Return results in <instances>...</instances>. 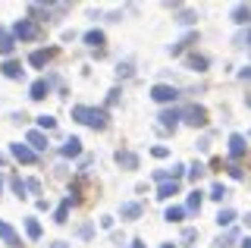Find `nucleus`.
Returning <instances> with one entry per match:
<instances>
[{
	"mask_svg": "<svg viewBox=\"0 0 251 248\" xmlns=\"http://www.w3.org/2000/svg\"><path fill=\"white\" fill-rule=\"evenodd\" d=\"M232 220H235V211H229V207H223V211L217 214V223H220V226H232Z\"/></svg>",
	"mask_w": 251,
	"mask_h": 248,
	"instance_id": "obj_24",
	"label": "nucleus"
},
{
	"mask_svg": "<svg viewBox=\"0 0 251 248\" xmlns=\"http://www.w3.org/2000/svg\"><path fill=\"white\" fill-rule=\"evenodd\" d=\"M0 69H3L6 79H22V63H19V60H6Z\"/></svg>",
	"mask_w": 251,
	"mask_h": 248,
	"instance_id": "obj_13",
	"label": "nucleus"
},
{
	"mask_svg": "<svg viewBox=\"0 0 251 248\" xmlns=\"http://www.w3.org/2000/svg\"><path fill=\"white\" fill-rule=\"evenodd\" d=\"M235 48H251V28H248V32H239V35H235Z\"/></svg>",
	"mask_w": 251,
	"mask_h": 248,
	"instance_id": "obj_28",
	"label": "nucleus"
},
{
	"mask_svg": "<svg viewBox=\"0 0 251 248\" xmlns=\"http://www.w3.org/2000/svg\"><path fill=\"white\" fill-rule=\"evenodd\" d=\"M10 151H13V157L19 160V164H38V151H31L28 145H22V142L10 145Z\"/></svg>",
	"mask_w": 251,
	"mask_h": 248,
	"instance_id": "obj_4",
	"label": "nucleus"
},
{
	"mask_svg": "<svg viewBox=\"0 0 251 248\" xmlns=\"http://www.w3.org/2000/svg\"><path fill=\"white\" fill-rule=\"evenodd\" d=\"M132 248H148L145 242H138V239H135V242H132Z\"/></svg>",
	"mask_w": 251,
	"mask_h": 248,
	"instance_id": "obj_40",
	"label": "nucleus"
},
{
	"mask_svg": "<svg viewBox=\"0 0 251 248\" xmlns=\"http://www.w3.org/2000/svg\"><path fill=\"white\" fill-rule=\"evenodd\" d=\"M116 164L126 167V170H135V167H138V154H132V151H120V154H116Z\"/></svg>",
	"mask_w": 251,
	"mask_h": 248,
	"instance_id": "obj_14",
	"label": "nucleus"
},
{
	"mask_svg": "<svg viewBox=\"0 0 251 248\" xmlns=\"http://www.w3.org/2000/svg\"><path fill=\"white\" fill-rule=\"evenodd\" d=\"M85 44H88V48H100V44H104V32H98V28H91V32L85 35Z\"/></svg>",
	"mask_w": 251,
	"mask_h": 248,
	"instance_id": "obj_22",
	"label": "nucleus"
},
{
	"mask_svg": "<svg viewBox=\"0 0 251 248\" xmlns=\"http://www.w3.org/2000/svg\"><path fill=\"white\" fill-rule=\"evenodd\" d=\"M38 126L50 132V129H57V120H53V116H38Z\"/></svg>",
	"mask_w": 251,
	"mask_h": 248,
	"instance_id": "obj_29",
	"label": "nucleus"
},
{
	"mask_svg": "<svg viewBox=\"0 0 251 248\" xmlns=\"http://www.w3.org/2000/svg\"><path fill=\"white\" fill-rule=\"evenodd\" d=\"M195 41H198V32H192V35H185V38H182V41H176V44H173V48H170V53H173V57H179V53H182V50L188 48V44H195Z\"/></svg>",
	"mask_w": 251,
	"mask_h": 248,
	"instance_id": "obj_18",
	"label": "nucleus"
},
{
	"mask_svg": "<svg viewBox=\"0 0 251 248\" xmlns=\"http://www.w3.org/2000/svg\"><path fill=\"white\" fill-rule=\"evenodd\" d=\"M188 66L198 69V73H204V69H207V57H198V53H192V57H188Z\"/></svg>",
	"mask_w": 251,
	"mask_h": 248,
	"instance_id": "obj_26",
	"label": "nucleus"
},
{
	"mask_svg": "<svg viewBox=\"0 0 251 248\" xmlns=\"http://www.w3.org/2000/svg\"><path fill=\"white\" fill-rule=\"evenodd\" d=\"M195 239H198V232H195V229H185L182 232V242H195Z\"/></svg>",
	"mask_w": 251,
	"mask_h": 248,
	"instance_id": "obj_34",
	"label": "nucleus"
},
{
	"mask_svg": "<svg viewBox=\"0 0 251 248\" xmlns=\"http://www.w3.org/2000/svg\"><path fill=\"white\" fill-rule=\"evenodd\" d=\"M185 214H188L185 207L173 204V207H167V214H163V220H167V223H182V217H185Z\"/></svg>",
	"mask_w": 251,
	"mask_h": 248,
	"instance_id": "obj_19",
	"label": "nucleus"
},
{
	"mask_svg": "<svg viewBox=\"0 0 251 248\" xmlns=\"http://www.w3.org/2000/svg\"><path fill=\"white\" fill-rule=\"evenodd\" d=\"M248 135H251V132H248Z\"/></svg>",
	"mask_w": 251,
	"mask_h": 248,
	"instance_id": "obj_47",
	"label": "nucleus"
},
{
	"mask_svg": "<svg viewBox=\"0 0 251 248\" xmlns=\"http://www.w3.org/2000/svg\"><path fill=\"white\" fill-rule=\"evenodd\" d=\"M60 154L63 157H78V154H82V142H78V138H66V145L60 148Z\"/></svg>",
	"mask_w": 251,
	"mask_h": 248,
	"instance_id": "obj_12",
	"label": "nucleus"
},
{
	"mask_svg": "<svg viewBox=\"0 0 251 248\" xmlns=\"http://www.w3.org/2000/svg\"><path fill=\"white\" fill-rule=\"evenodd\" d=\"M0 239H3L10 248H22V239H19V232H16L6 220H0Z\"/></svg>",
	"mask_w": 251,
	"mask_h": 248,
	"instance_id": "obj_6",
	"label": "nucleus"
},
{
	"mask_svg": "<svg viewBox=\"0 0 251 248\" xmlns=\"http://www.w3.org/2000/svg\"><path fill=\"white\" fill-rule=\"evenodd\" d=\"M151 98L157 100V104H170V100L179 98V91L173 88V85H154V88H151Z\"/></svg>",
	"mask_w": 251,
	"mask_h": 248,
	"instance_id": "obj_5",
	"label": "nucleus"
},
{
	"mask_svg": "<svg viewBox=\"0 0 251 248\" xmlns=\"http://www.w3.org/2000/svg\"><path fill=\"white\" fill-rule=\"evenodd\" d=\"M151 154H154V157H167L170 151H167V148H160V145H157V148H151Z\"/></svg>",
	"mask_w": 251,
	"mask_h": 248,
	"instance_id": "obj_36",
	"label": "nucleus"
},
{
	"mask_svg": "<svg viewBox=\"0 0 251 248\" xmlns=\"http://www.w3.org/2000/svg\"><path fill=\"white\" fill-rule=\"evenodd\" d=\"M47 95H50V82L47 79H38L35 85H31V100H44Z\"/></svg>",
	"mask_w": 251,
	"mask_h": 248,
	"instance_id": "obj_9",
	"label": "nucleus"
},
{
	"mask_svg": "<svg viewBox=\"0 0 251 248\" xmlns=\"http://www.w3.org/2000/svg\"><path fill=\"white\" fill-rule=\"evenodd\" d=\"M47 60H50V50H35L28 57V63L35 66V69H41V66H47Z\"/></svg>",
	"mask_w": 251,
	"mask_h": 248,
	"instance_id": "obj_20",
	"label": "nucleus"
},
{
	"mask_svg": "<svg viewBox=\"0 0 251 248\" xmlns=\"http://www.w3.org/2000/svg\"><path fill=\"white\" fill-rule=\"evenodd\" d=\"M232 239H235V232H226V236H220V239H217V248H229Z\"/></svg>",
	"mask_w": 251,
	"mask_h": 248,
	"instance_id": "obj_32",
	"label": "nucleus"
},
{
	"mask_svg": "<svg viewBox=\"0 0 251 248\" xmlns=\"http://www.w3.org/2000/svg\"><path fill=\"white\" fill-rule=\"evenodd\" d=\"M245 151H248L245 135H229V154H232V157H242Z\"/></svg>",
	"mask_w": 251,
	"mask_h": 248,
	"instance_id": "obj_11",
	"label": "nucleus"
},
{
	"mask_svg": "<svg viewBox=\"0 0 251 248\" xmlns=\"http://www.w3.org/2000/svg\"><path fill=\"white\" fill-rule=\"evenodd\" d=\"M163 248H176V245H163Z\"/></svg>",
	"mask_w": 251,
	"mask_h": 248,
	"instance_id": "obj_45",
	"label": "nucleus"
},
{
	"mask_svg": "<svg viewBox=\"0 0 251 248\" xmlns=\"http://www.w3.org/2000/svg\"><path fill=\"white\" fill-rule=\"evenodd\" d=\"M201 201H204V195L198 189L192 192V195H188V204H185V211H201Z\"/></svg>",
	"mask_w": 251,
	"mask_h": 248,
	"instance_id": "obj_23",
	"label": "nucleus"
},
{
	"mask_svg": "<svg viewBox=\"0 0 251 248\" xmlns=\"http://www.w3.org/2000/svg\"><path fill=\"white\" fill-rule=\"evenodd\" d=\"M13 192H16V195L22 198V195H25V192H28V185L22 182V179H13Z\"/></svg>",
	"mask_w": 251,
	"mask_h": 248,
	"instance_id": "obj_31",
	"label": "nucleus"
},
{
	"mask_svg": "<svg viewBox=\"0 0 251 248\" xmlns=\"http://www.w3.org/2000/svg\"><path fill=\"white\" fill-rule=\"evenodd\" d=\"M0 35H3V28H0Z\"/></svg>",
	"mask_w": 251,
	"mask_h": 248,
	"instance_id": "obj_46",
	"label": "nucleus"
},
{
	"mask_svg": "<svg viewBox=\"0 0 251 248\" xmlns=\"http://www.w3.org/2000/svg\"><path fill=\"white\" fill-rule=\"evenodd\" d=\"M25 232H28V239H41V223L28 217V220H25Z\"/></svg>",
	"mask_w": 251,
	"mask_h": 248,
	"instance_id": "obj_25",
	"label": "nucleus"
},
{
	"mask_svg": "<svg viewBox=\"0 0 251 248\" xmlns=\"http://www.w3.org/2000/svg\"><path fill=\"white\" fill-rule=\"evenodd\" d=\"M38 35H41V32H38V25L31 19H19L13 25V38H16V41H35Z\"/></svg>",
	"mask_w": 251,
	"mask_h": 248,
	"instance_id": "obj_2",
	"label": "nucleus"
},
{
	"mask_svg": "<svg viewBox=\"0 0 251 248\" xmlns=\"http://www.w3.org/2000/svg\"><path fill=\"white\" fill-rule=\"evenodd\" d=\"M0 167H3V154H0Z\"/></svg>",
	"mask_w": 251,
	"mask_h": 248,
	"instance_id": "obj_44",
	"label": "nucleus"
},
{
	"mask_svg": "<svg viewBox=\"0 0 251 248\" xmlns=\"http://www.w3.org/2000/svg\"><path fill=\"white\" fill-rule=\"evenodd\" d=\"M13 50H16V38L3 32V35H0V53H3V57H10Z\"/></svg>",
	"mask_w": 251,
	"mask_h": 248,
	"instance_id": "obj_21",
	"label": "nucleus"
},
{
	"mask_svg": "<svg viewBox=\"0 0 251 248\" xmlns=\"http://www.w3.org/2000/svg\"><path fill=\"white\" fill-rule=\"evenodd\" d=\"M73 120L85 123V126H91V129H107L110 116H107V110H100V107H85V104H75V107H73Z\"/></svg>",
	"mask_w": 251,
	"mask_h": 248,
	"instance_id": "obj_1",
	"label": "nucleus"
},
{
	"mask_svg": "<svg viewBox=\"0 0 251 248\" xmlns=\"http://www.w3.org/2000/svg\"><path fill=\"white\" fill-rule=\"evenodd\" d=\"M116 100H120V88H113V91L107 95V104H116Z\"/></svg>",
	"mask_w": 251,
	"mask_h": 248,
	"instance_id": "obj_35",
	"label": "nucleus"
},
{
	"mask_svg": "<svg viewBox=\"0 0 251 248\" xmlns=\"http://www.w3.org/2000/svg\"><path fill=\"white\" fill-rule=\"evenodd\" d=\"M188 176H192V179L198 182L201 176H204V167H201V164H192V167H188Z\"/></svg>",
	"mask_w": 251,
	"mask_h": 248,
	"instance_id": "obj_30",
	"label": "nucleus"
},
{
	"mask_svg": "<svg viewBox=\"0 0 251 248\" xmlns=\"http://www.w3.org/2000/svg\"><path fill=\"white\" fill-rule=\"evenodd\" d=\"M73 201H75V195H66V198H63V204L57 207V214H53V220H57V223H66V217H69V207H73Z\"/></svg>",
	"mask_w": 251,
	"mask_h": 248,
	"instance_id": "obj_17",
	"label": "nucleus"
},
{
	"mask_svg": "<svg viewBox=\"0 0 251 248\" xmlns=\"http://www.w3.org/2000/svg\"><path fill=\"white\" fill-rule=\"evenodd\" d=\"M232 22H235V25H248V22H251V6H245V3L232 6Z\"/></svg>",
	"mask_w": 251,
	"mask_h": 248,
	"instance_id": "obj_7",
	"label": "nucleus"
},
{
	"mask_svg": "<svg viewBox=\"0 0 251 248\" xmlns=\"http://www.w3.org/2000/svg\"><path fill=\"white\" fill-rule=\"evenodd\" d=\"M116 73H120V75H132V66H129V63H120V69H116Z\"/></svg>",
	"mask_w": 251,
	"mask_h": 248,
	"instance_id": "obj_38",
	"label": "nucleus"
},
{
	"mask_svg": "<svg viewBox=\"0 0 251 248\" xmlns=\"http://www.w3.org/2000/svg\"><path fill=\"white\" fill-rule=\"evenodd\" d=\"M176 22H182V25H192V22H195V13H179Z\"/></svg>",
	"mask_w": 251,
	"mask_h": 248,
	"instance_id": "obj_33",
	"label": "nucleus"
},
{
	"mask_svg": "<svg viewBox=\"0 0 251 248\" xmlns=\"http://www.w3.org/2000/svg\"><path fill=\"white\" fill-rule=\"evenodd\" d=\"M182 120L188 123V126H207V110H204V107H198V104H192V107H185L182 110Z\"/></svg>",
	"mask_w": 251,
	"mask_h": 248,
	"instance_id": "obj_3",
	"label": "nucleus"
},
{
	"mask_svg": "<svg viewBox=\"0 0 251 248\" xmlns=\"http://www.w3.org/2000/svg\"><path fill=\"white\" fill-rule=\"evenodd\" d=\"M226 195H229V192H226V185H223V182H217L214 189H210V198H214V201H223Z\"/></svg>",
	"mask_w": 251,
	"mask_h": 248,
	"instance_id": "obj_27",
	"label": "nucleus"
},
{
	"mask_svg": "<svg viewBox=\"0 0 251 248\" xmlns=\"http://www.w3.org/2000/svg\"><path fill=\"white\" fill-rule=\"evenodd\" d=\"M173 195H179V182H173V179H167V182H160V189H157V198H173Z\"/></svg>",
	"mask_w": 251,
	"mask_h": 248,
	"instance_id": "obj_16",
	"label": "nucleus"
},
{
	"mask_svg": "<svg viewBox=\"0 0 251 248\" xmlns=\"http://www.w3.org/2000/svg\"><path fill=\"white\" fill-rule=\"evenodd\" d=\"M179 120H182V110H163L160 113V126L163 129H176Z\"/></svg>",
	"mask_w": 251,
	"mask_h": 248,
	"instance_id": "obj_8",
	"label": "nucleus"
},
{
	"mask_svg": "<svg viewBox=\"0 0 251 248\" xmlns=\"http://www.w3.org/2000/svg\"><path fill=\"white\" fill-rule=\"evenodd\" d=\"M242 248H251V236H248V239H245V242H242Z\"/></svg>",
	"mask_w": 251,
	"mask_h": 248,
	"instance_id": "obj_42",
	"label": "nucleus"
},
{
	"mask_svg": "<svg viewBox=\"0 0 251 248\" xmlns=\"http://www.w3.org/2000/svg\"><path fill=\"white\" fill-rule=\"evenodd\" d=\"M78 236H82V239H88V236H91V223H85V226L78 229Z\"/></svg>",
	"mask_w": 251,
	"mask_h": 248,
	"instance_id": "obj_39",
	"label": "nucleus"
},
{
	"mask_svg": "<svg viewBox=\"0 0 251 248\" xmlns=\"http://www.w3.org/2000/svg\"><path fill=\"white\" fill-rule=\"evenodd\" d=\"M0 192H3V176H0Z\"/></svg>",
	"mask_w": 251,
	"mask_h": 248,
	"instance_id": "obj_43",
	"label": "nucleus"
},
{
	"mask_svg": "<svg viewBox=\"0 0 251 248\" xmlns=\"http://www.w3.org/2000/svg\"><path fill=\"white\" fill-rule=\"evenodd\" d=\"M25 185H28V192H41V182H38V179H28Z\"/></svg>",
	"mask_w": 251,
	"mask_h": 248,
	"instance_id": "obj_37",
	"label": "nucleus"
},
{
	"mask_svg": "<svg viewBox=\"0 0 251 248\" xmlns=\"http://www.w3.org/2000/svg\"><path fill=\"white\" fill-rule=\"evenodd\" d=\"M28 145H31V151H44L47 148V135L41 132V129H31V132H28Z\"/></svg>",
	"mask_w": 251,
	"mask_h": 248,
	"instance_id": "obj_10",
	"label": "nucleus"
},
{
	"mask_svg": "<svg viewBox=\"0 0 251 248\" xmlns=\"http://www.w3.org/2000/svg\"><path fill=\"white\" fill-rule=\"evenodd\" d=\"M50 248H66V242H53V245H50Z\"/></svg>",
	"mask_w": 251,
	"mask_h": 248,
	"instance_id": "obj_41",
	"label": "nucleus"
},
{
	"mask_svg": "<svg viewBox=\"0 0 251 248\" xmlns=\"http://www.w3.org/2000/svg\"><path fill=\"white\" fill-rule=\"evenodd\" d=\"M120 214H123V220H135V217H141V204L138 201H126L120 207Z\"/></svg>",
	"mask_w": 251,
	"mask_h": 248,
	"instance_id": "obj_15",
	"label": "nucleus"
}]
</instances>
